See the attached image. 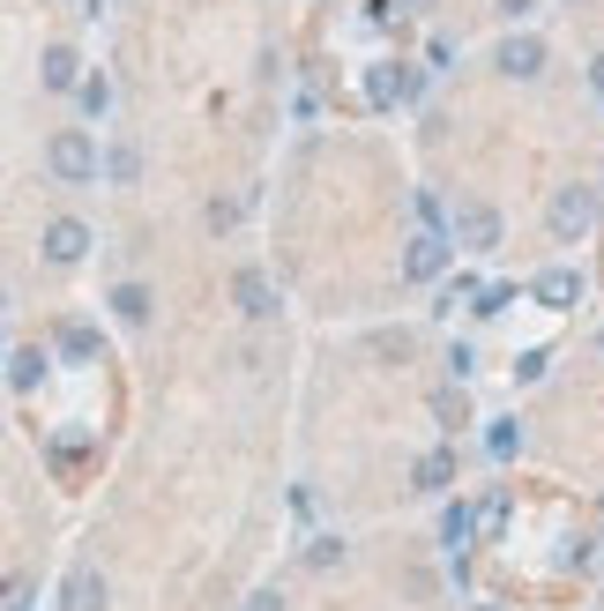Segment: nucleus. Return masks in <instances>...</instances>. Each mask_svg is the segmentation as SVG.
<instances>
[{"label": "nucleus", "instance_id": "nucleus-1", "mask_svg": "<svg viewBox=\"0 0 604 611\" xmlns=\"http://www.w3.org/2000/svg\"><path fill=\"white\" fill-rule=\"evenodd\" d=\"M46 165H52V179H60V187H82V179H98V142H90L82 127H60V135H52V149H46Z\"/></svg>", "mask_w": 604, "mask_h": 611}, {"label": "nucleus", "instance_id": "nucleus-2", "mask_svg": "<svg viewBox=\"0 0 604 611\" xmlns=\"http://www.w3.org/2000/svg\"><path fill=\"white\" fill-rule=\"evenodd\" d=\"M597 224V195L590 187H560L553 195V239H582Z\"/></svg>", "mask_w": 604, "mask_h": 611}, {"label": "nucleus", "instance_id": "nucleus-3", "mask_svg": "<svg viewBox=\"0 0 604 611\" xmlns=\"http://www.w3.org/2000/svg\"><path fill=\"white\" fill-rule=\"evenodd\" d=\"M82 254H90V224L82 217H52L46 224V262L52 269H76Z\"/></svg>", "mask_w": 604, "mask_h": 611}, {"label": "nucleus", "instance_id": "nucleus-4", "mask_svg": "<svg viewBox=\"0 0 604 611\" xmlns=\"http://www.w3.org/2000/svg\"><path fill=\"white\" fill-rule=\"evenodd\" d=\"M455 239H463V254H493V246H501V217H493L485 201H463V209H455Z\"/></svg>", "mask_w": 604, "mask_h": 611}, {"label": "nucleus", "instance_id": "nucleus-5", "mask_svg": "<svg viewBox=\"0 0 604 611\" xmlns=\"http://www.w3.org/2000/svg\"><path fill=\"white\" fill-rule=\"evenodd\" d=\"M60 611H105V574L98 566H76V574L60 582Z\"/></svg>", "mask_w": 604, "mask_h": 611}, {"label": "nucleus", "instance_id": "nucleus-6", "mask_svg": "<svg viewBox=\"0 0 604 611\" xmlns=\"http://www.w3.org/2000/svg\"><path fill=\"white\" fill-rule=\"evenodd\" d=\"M440 269H448V239H433V231H418V239H410V254H403V276H418V284H433Z\"/></svg>", "mask_w": 604, "mask_h": 611}, {"label": "nucleus", "instance_id": "nucleus-7", "mask_svg": "<svg viewBox=\"0 0 604 611\" xmlns=\"http://www.w3.org/2000/svg\"><path fill=\"white\" fill-rule=\"evenodd\" d=\"M231 292H239V314H254V321L277 314V298H269V276H261V269H239V284H231Z\"/></svg>", "mask_w": 604, "mask_h": 611}, {"label": "nucleus", "instance_id": "nucleus-8", "mask_svg": "<svg viewBox=\"0 0 604 611\" xmlns=\"http://www.w3.org/2000/svg\"><path fill=\"white\" fill-rule=\"evenodd\" d=\"M501 68H507V75H523V82H529V75L545 68V46H537V38H507V46H501Z\"/></svg>", "mask_w": 604, "mask_h": 611}, {"label": "nucleus", "instance_id": "nucleus-9", "mask_svg": "<svg viewBox=\"0 0 604 611\" xmlns=\"http://www.w3.org/2000/svg\"><path fill=\"white\" fill-rule=\"evenodd\" d=\"M537 298H545V306H575V298H582V276L575 269H545V276H537Z\"/></svg>", "mask_w": 604, "mask_h": 611}, {"label": "nucleus", "instance_id": "nucleus-10", "mask_svg": "<svg viewBox=\"0 0 604 611\" xmlns=\"http://www.w3.org/2000/svg\"><path fill=\"white\" fill-rule=\"evenodd\" d=\"M471 538H478V514H471V507H463V500H455V507L440 514V544H448V552H463V544H471Z\"/></svg>", "mask_w": 604, "mask_h": 611}, {"label": "nucleus", "instance_id": "nucleus-11", "mask_svg": "<svg viewBox=\"0 0 604 611\" xmlns=\"http://www.w3.org/2000/svg\"><path fill=\"white\" fill-rule=\"evenodd\" d=\"M112 314L142 328V321H150V292H142V284H120V292H112Z\"/></svg>", "mask_w": 604, "mask_h": 611}, {"label": "nucleus", "instance_id": "nucleus-12", "mask_svg": "<svg viewBox=\"0 0 604 611\" xmlns=\"http://www.w3.org/2000/svg\"><path fill=\"white\" fill-rule=\"evenodd\" d=\"M448 477H455V455H448V447H433L426 463H418V492H440Z\"/></svg>", "mask_w": 604, "mask_h": 611}, {"label": "nucleus", "instance_id": "nucleus-13", "mask_svg": "<svg viewBox=\"0 0 604 611\" xmlns=\"http://www.w3.org/2000/svg\"><path fill=\"white\" fill-rule=\"evenodd\" d=\"M8 381H16V388H38V381H46V351H16V358H8Z\"/></svg>", "mask_w": 604, "mask_h": 611}, {"label": "nucleus", "instance_id": "nucleus-14", "mask_svg": "<svg viewBox=\"0 0 604 611\" xmlns=\"http://www.w3.org/2000/svg\"><path fill=\"white\" fill-rule=\"evenodd\" d=\"M46 90H76V52H68V46L46 52Z\"/></svg>", "mask_w": 604, "mask_h": 611}, {"label": "nucleus", "instance_id": "nucleus-15", "mask_svg": "<svg viewBox=\"0 0 604 611\" xmlns=\"http://www.w3.org/2000/svg\"><path fill=\"white\" fill-rule=\"evenodd\" d=\"M60 351H68V358H90L98 336H90V328H60Z\"/></svg>", "mask_w": 604, "mask_h": 611}, {"label": "nucleus", "instance_id": "nucleus-16", "mask_svg": "<svg viewBox=\"0 0 604 611\" xmlns=\"http://www.w3.org/2000/svg\"><path fill=\"white\" fill-rule=\"evenodd\" d=\"M105 105H112V90H105V75H90L82 82V112H105Z\"/></svg>", "mask_w": 604, "mask_h": 611}, {"label": "nucleus", "instance_id": "nucleus-17", "mask_svg": "<svg viewBox=\"0 0 604 611\" xmlns=\"http://www.w3.org/2000/svg\"><path fill=\"white\" fill-rule=\"evenodd\" d=\"M105 171H112V179H120V187H127V179L142 171V157H135V149H112V165H105Z\"/></svg>", "mask_w": 604, "mask_h": 611}, {"label": "nucleus", "instance_id": "nucleus-18", "mask_svg": "<svg viewBox=\"0 0 604 611\" xmlns=\"http://www.w3.org/2000/svg\"><path fill=\"white\" fill-rule=\"evenodd\" d=\"M23 597H30L23 582H0V611H23Z\"/></svg>", "mask_w": 604, "mask_h": 611}, {"label": "nucleus", "instance_id": "nucleus-19", "mask_svg": "<svg viewBox=\"0 0 604 611\" xmlns=\"http://www.w3.org/2000/svg\"><path fill=\"white\" fill-rule=\"evenodd\" d=\"M247 611H284V597H277V589H254V597H247Z\"/></svg>", "mask_w": 604, "mask_h": 611}, {"label": "nucleus", "instance_id": "nucleus-20", "mask_svg": "<svg viewBox=\"0 0 604 611\" xmlns=\"http://www.w3.org/2000/svg\"><path fill=\"white\" fill-rule=\"evenodd\" d=\"M590 75H597V98H604V52H597V68H590Z\"/></svg>", "mask_w": 604, "mask_h": 611}, {"label": "nucleus", "instance_id": "nucleus-21", "mask_svg": "<svg viewBox=\"0 0 604 611\" xmlns=\"http://www.w3.org/2000/svg\"><path fill=\"white\" fill-rule=\"evenodd\" d=\"M501 8H507V16H523V8H529V0H501Z\"/></svg>", "mask_w": 604, "mask_h": 611}, {"label": "nucleus", "instance_id": "nucleus-22", "mask_svg": "<svg viewBox=\"0 0 604 611\" xmlns=\"http://www.w3.org/2000/svg\"><path fill=\"white\" fill-rule=\"evenodd\" d=\"M471 611H507V604H471Z\"/></svg>", "mask_w": 604, "mask_h": 611}, {"label": "nucleus", "instance_id": "nucleus-23", "mask_svg": "<svg viewBox=\"0 0 604 611\" xmlns=\"http://www.w3.org/2000/svg\"><path fill=\"white\" fill-rule=\"evenodd\" d=\"M410 8H433V0H410Z\"/></svg>", "mask_w": 604, "mask_h": 611}]
</instances>
